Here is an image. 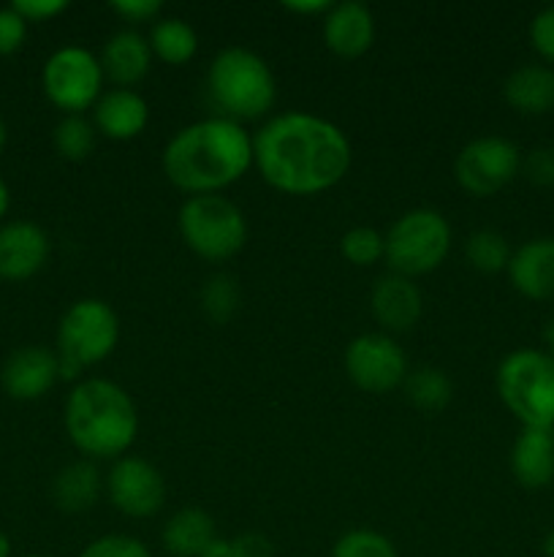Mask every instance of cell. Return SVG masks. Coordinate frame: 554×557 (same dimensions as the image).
<instances>
[{"mask_svg": "<svg viewBox=\"0 0 554 557\" xmlns=\"http://www.w3.org/2000/svg\"><path fill=\"white\" fill-rule=\"evenodd\" d=\"M76 557H152L144 542L125 533H109V536L96 539L87 544Z\"/></svg>", "mask_w": 554, "mask_h": 557, "instance_id": "cell-32", "label": "cell"}, {"mask_svg": "<svg viewBox=\"0 0 554 557\" xmlns=\"http://www.w3.org/2000/svg\"><path fill=\"white\" fill-rule=\"evenodd\" d=\"M49 259V237L41 226L30 221L5 223L0 228V277L3 281H27Z\"/></svg>", "mask_w": 554, "mask_h": 557, "instance_id": "cell-15", "label": "cell"}, {"mask_svg": "<svg viewBox=\"0 0 554 557\" xmlns=\"http://www.w3.org/2000/svg\"><path fill=\"white\" fill-rule=\"evenodd\" d=\"M345 131L313 112H282L253 136V166L266 185L288 196H315L335 188L351 169Z\"/></svg>", "mask_w": 554, "mask_h": 557, "instance_id": "cell-1", "label": "cell"}, {"mask_svg": "<svg viewBox=\"0 0 554 557\" xmlns=\"http://www.w3.org/2000/svg\"><path fill=\"white\" fill-rule=\"evenodd\" d=\"M147 41H150L152 58L163 60L166 65H185L199 52V36L190 22L179 20V16H161L158 22H152Z\"/></svg>", "mask_w": 554, "mask_h": 557, "instance_id": "cell-24", "label": "cell"}, {"mask_svg": "<svg viewBox=\"0 0 554 557\" xmlns=\"http://www.w3.org/2000/svg\"><path fill=\"white\" fill-rule=\"evenodd\" d=\"M543 351L552 354L554 357V319H549L546 324H543Z\"/></svg>", "mask_w": 554, "mask_h": 557, "instance_id": "cell-39", "label": "cell"}, {"mask_svg": "<svg viewBox=\"0 0 554 557\" xmlns=\"http://www.w3.org/2000/svg\"><path fill=\"white\" fill-rule=\"evenodd\" d=\"M5 139H9V131H5V123H3V120H0V152H3Z\"/></svg>", "mask_w": 554, "mask_h": 557, "instance_id": "cell-43", "label": "cell"}, {"mask_svg": "<svg viewBox=\"0 0 554 557\" xmlns=\"http://www.w3.org/2000/svg\"><path fill=\"white\" fill-rule=\"evenodd\" d=\"M163 174L188 196L221 194L253 166V134L228 117H206L179 128L161 156Z\"/></svg>", "mask_w": 554, "mask_h": 557, "instance_id": "cell-2", "label": "cell"}, {"mask_svg": "<svg viewBox=\"0 0 554 557\" xmlns=\"http://www.w3.org/2000/svg\"><path fill=\"white\" fill-rule=\"evenodd\" d=\"M282 9L299 16H324L331 9L329 0H286Z\"/></svg>", "mask_w": 554, "mask_h": 557, "instance_id": "cell-38", "label": "cell"}, {"mask_svg": "<svg viewBox=\"0 0 554 557\" xmlns=\"http://www.w3.org/2000/svg\"><path fill=\"white\" fill-rule=\"evenodd\" d=\"M119 343V315L103 299H76L58 324L60 375L76 379L81 370L103 362Z\"/></svg>", "mask_w": 554, "mask_h": 557, "instance_id": "cell-6", "label": "cell"}, {"mask_svg": "<svg viewBox=\"0 0 554 557\" xmlns=\"http://www.w3.org/2000/svg\"><path fill=\"white\" fill-rule=\"evenodd\" d=\"M60 375V359L58 351L43 346H25L16 348L3 364V381L5 395L14 397V400H38V397L47 395L58 381Z\"/></svg>", "mask_w": 554, "mask_h": 557, "instance_id": "cell-13", "label": "cell"}, {"mask_svg": "<svg viewBox=\"0 0 554 557\" xmlns=\"http://www.w3.org/2000/svg\"><path fill=\"white\" fill-rule=\"evenodd\" d=\"M106 490V479L101 476L98 466L92 460L68 462L52 482V500L58 509L68 515L92 509Z\"/></svg>", "mask_w": 554, "mask_h": 557, "instance_id": "cell-22", "label": "cell"}, {"mask_svg": "<svg viewBox=\"0 0 554 557\" xmlns=\"http://www.w3.org/2000/svg\"><path fill=\"white\" fill-rule=\"evenodd\" d=\"M204 557H275V547L261 533H242L237 539L217 536Z\"/></svg>", "mask_w": 554, "mask_h": 557, "instance_id": "cell-31", "label": "cell"}, {"mask_svg": "<svg viewBox=\"0 0 554 557\" xmlns=\"http://www.w3.org/2000/svg\"><path fill=\"white\" fill-rule=\"evenodd\" d=\"M331 557H400L394 542L378 531L356 528V531L342 533L331 547Z\"/></svg>", "mask_w": 554, "mask_h": 557, "instance_id": "cell-30", "label": "cell"}, {"mask_svg": "<svg viewBox=\"0 0 554 557\" xmlns=\"http://www.w3.org/2000/svg\"><path fill=\"white\" fill-rule=\"evenodd\" d=\"M494 386L521 428L554 430V357L543 348H516L500 362Z\"/></svg>", "mask_w": 554, "mask_h": 557, "instance_id": "cell-5", "label": "cell"}, {"mask_svg": "<svg viewBox=\"0 0 554 557\" xmlns=\"http://www.w3.org/2000/svg\"><path fill=\"white\" fill-rule=\"evenodd\" d=\"M369 308L386 335H396V332H407L418 324L424 313V297L411 277L389 272L375 281Z\"/></svg>", "mask_w": 554, "mask_h": 557, "instance_id": "cell-14", "label": "cell"}, {"mask_svg": "<svg viewBox=\"0 0 554 557\" xmlns=\"http://www.w3.org/2000/svg\"><path fill=\"white\" fill-rule=\"evenodd\" d=\"M375 41L373 11L356 0L331 3L324 14V44L337 58H362Z\"/></svg>", "mask_w": 554, "mask_h": 557, "instance_id": "cell-16", "label": "cell"}, {"mask_svg": "<svg viewBox=\"0 0 554 557\" xmlns=\"http://www.w3.org/2000/svg\"><path fill=\"white\" fill-rule=\"evenodd\" d=\"M342 364L356 389L369 395H386L405 384L407 357L400 343L386 332H364L348 343Z\"/></svg>", "mask_w": 554, "mask_h": 557, "instance_id": "cell-11", "label": "cell"}, {"mask_svg": "<svg viewBox=\"0 0 554 557\" xmlns=\"http://www.w3.org/2000/svg\"><path fill=\"white\" fill-rule=\"evenodd\" d=\"M11 9L22 16L25 22H47L52 16L63 14L68 9L65 0H14Z\"/></svg>", "mask_w": 554, "mask_h": 557, "instance_id": "cell-37", "label": "cell"}, {"mask_svg": "<svg viewBox=\"0 0 554 557\" xmlns=\"http://www.w3.org/2000/svg\"><path fill=\"white\" fill-rule=\"evenodd\" d=\"M521 172V152L505 136H478L467 141L454 161V177L462 190L470 196L487 199L514 183Z\"/></svg>", "mask_w": 554, "mask_h": 557, "instance_id": "cell-10", "label": "cell"}, {"mask_svg": "<svg viewBox=\"0 0 554 557\" xmlns=\"http://www.w3.org/2000/svg\"><path fill=\"white\" fill-rule=\"evenodd\" d=\"M106 495L109 504L119 515L147 520V517H155L166 504V482H163V473L144 457L125 455L109 468Z\"/></svg>", "mask_w": 554, "mask_h": 557, "instance_id": "cell-12", "label": "cell"}, {"mask_svg": "<svg viewBox=\"0 0 554 557\" xmlns=\"http://www.w3.org/2000/svg\"><path fill=\"white\" fill-rule=\"evenodd\" d=\"M239 308V286L237 277L231 275H217L206 277L204 286H201V310L206 313V319L215 321V324H226Z\"/></svg>", "mask_w": 554, "mask_h": 557, "instance_id": "cell-28", "label": "cell"}, {"mask_svg": "<svg viewBox=\"0 0 554 557\" xmlns=\"http://www.w3.org/2000/svg\"><path fill=\"white\" fill-rule=\"evenodd\" d=\"M150 123V107L141 92L130 87H112L103 90L92 107V125L98 134L112 141H130Z\"/></svg>", "mask_w": 554, "mask_h": 557, "instance_id": "cell-17", "label": "cell"}, {"mask_svg": "<svg viewBox=\"0 0 554 557\" xmlns=\"http://www.w3.org/2000/svg\"><path fill=\"white\" fill-rule=\"evenodd\" d=\"M206 90L221 117L248 123L272 112L277 101V79L269 63L253 49L226 47L206 71Z\"/></svg>", "mask_w": 554, "mask_h": 557, "instance_id": "cell-4", "label": "cell"}, {"mask_svg": "<svg viewBox=\"0 0 554 557\" xmlns=\"http://www.w3.org/2000/svg\"><path fill=\"white\" fill-rule=\"evenodd\" d=\"M101 58L85 47H60L49 54L41 71V85L49 101L65 114H85L103 96Z\"/></svg>", "mask_w": 554, "mask_h": 557, "instance_id": "cell-9", "label": "cell"}, {"mask_svg": "<svg viewBox=\"0 0 554 557\" xmlns=\"http://www.w3.org/2000/svg\"><path fill=\"white\" fill-rule=\"evenodd\" d=\"M543 557H554V531H549V536L543 539Z\"/></svg>", "mask_w": 554, "mask_h": 557, "instance_id": "cell-41", "label": "cell"}, {"mask_svg": "<svg viewBox=\"0 0 554 557\" xmlns=\"http://www.w3.org/2000/svg\"><path fill=\"white\" fill-rule=\"evenodd\" d=\"M503 98L519 114H549L554 109V69L541 63L519 65L505 79Z\"/></svg>", "mask_w": 554, "mask_h": 557, "instance_id": "cell-21", "label": "cell"}, {"mask_svg": "<svg viewBox=\"0 0 554 557\" xmlns=\"http://www.w3.org/2000/svg\"><path fill=\"white\" fill-rule=\"evenodd\" d=\"M511 256H514V250H511L508 239L494 228H478L465 239L467 264L478 272H487V275L508 270Z\"/></svg>", "mask_w": 554, "mask_h": 557, "instance_id": "cell-26", "label": "cell"}, {"mask_svg": "<svg viewBox=\"0 0 554 557\" xmlns=\"http://www.w3.org/2000/svg\"><path fill=\"white\" fill-rule=\"evenodd\" d=\"M0 557H11V542L3 531H0Z\"/></svg>", "mask_w": 554, "mask_h": 557, "instance_id": "cell-42", "label": "cell"}, {"mask_svg": "<svg viewBox=\"0 0 554 557\" xmlns=\"http://www.w3.org/2000/svg\"><path fill=\"white\" fill-rule=\"evenodd\" d=\"M27 557H52V555H27Z\"/></svg>", "mask_w": 554, "mask_h": 557, "instance_id": "cell-44", "label": "cell"}, {"mask_svg": "<svg viewBox=\"0 0 554 557\" xmlns=\"http://www.w3.org/2000/svg\"><path fill=\"white\" fill-rule=\"evenodd\" d=\"M215 539V520H212L210 511L196 509V506H188V509H179L177 515H172V520L163 525L161 533L163 547L174 557H204Z\"/></svg>", "mask_w": 554, "mask_h": 557, "instance_id": "cell-23", "label": "cell"}, {"mask_svg": "<svg viewBox=\"0 0 554 557\" xmlns=\"http://www.w3.org/2000/svg\"><path fill=\"white\" fill-rule=\"evenodd\" d=\"M505 272L521 297L536 302L554 299V237H536L519 245Z\"/></svg>", "mask_w": 554, "mask_h": 557, "instance_id": "cell-18", "label": "cell"}, {"mask_svg": "<svg viewBox=\"0 0 554 557\" xmlns=\"http://www.w3.org/2000/svg\"><path fill=\"white\" fill-rule=\"evenodd\" d=\"M65 433L87 460H119L139 435V413L119 384L85 379L65 400Z\"/></svg>", "mask_w": 554, "mask_h": 557, "instance_id": "cell-3", "label": "cell"}, {"mask_svg": "<svg viewBox=\"0 0 554 557\" xmlns=\"http://www.w3.org/2000/svg\"><path fill=\"white\" fill-rule=\"evenodd\" d=\"M9 201H11V196H9V185H5L3 180H0V218H3L5 212H9Z\"/></svg>", "mask_w": 554, "mask_h": 557, "instance_id": "cell-40", "label": "cell"}, {"mask_svg": "<svg viewBox=\"0 0 554 557\" xmlns=\"http://www.w3.org/2000/svg\"><path fill=\"white\" fill-rule=\"evenodd\" d=\"M340 250L353 267H373L386 259V234L373 226L348 228L340 239Z\"/></svg>", "mask_w": 554, "mask_h": 557, "instance_id": "cell-29", "label": "cell"}, {"mask_svg": "<svg viewBox=\"0 0 554 557\" xmlns=\"http://www.w3.org/2000/svg\"><path fill=\"white\" fill-rule=\"evenodd\" d=\"M112 11L128 25H144V22L161 20V0H114Z\"/></svg>", "mask_w": 554, "mask_h": 557, "instance_id": "cell-35", "label": "cell"}, {"mask_svg": "<svg viewBox=\"0 0 554 557\" xmlns=\"http://www.w3.org/2000/svg\"><path fill=\"white\" fill-rule=\"evenodd\" d=\"M27 22L14 9H0V54H14L25 44Z\"/></svg>", "mask_w": 554, "mask_h": 557, "instance_id": "cell-36", "label": "cell"}, {"mask_svg": "<svg viewBox=\"0 0 554 557\" xmlns=\"http://www.w3.org/2000/svg\"><path fill=\"white\" fill-rule=\"evenodd\" d=\"M449 253L451 223L429 207L405 212L386 232V264L411 281L438 270Z\"/></svg>", "mask_w": 554, "mask_h": 557, "instance_id": "cell-8", "label": "cell"}, {"mask_svg": "<svg viewBox=\"0 0 554 557\" xmlns=\"http://www.w3.org/2000/svg\"><path fill=\"white\" fill-rule=\"evenodd\" d=\"M54 150L65 158V161H85L90 158V152L96 150L98 131L92 125V120H87L85 114H65L52 131Z\"/></svg>", "mask_w": 554, "mask_h": 557, "instance_id": "cell-27", "label": "cell"}, {"mask_svg": "<svg viewBox=\"0 0 554 557\" xmlns=\"http://www.w3.org/2000/svg\"><path fill=\"white\" fill-rule=\"evenodd\" d=\"M530 44L546 63H554V5H546L532 16Z\"/></svg>", "mask_w": 554, "mask_h": 557, "instance_id": "cell-34", "label": "cell"}, {"mask_svg": "<svg viewBox=\"0 0 554 557\" xmlns=\"http://www.w3.org/2000/svg\"><path fill=\"white\" fill-rule=\"evenodd\" d=\"M402 389H405L407 400L424 413L443 411L451 403V397H454V384H451L449 375L438 368L411 370L405 384H402Z\"/></svg>", "mask_w": 554, "mask_h": 557, "instance_id": "cell-25", "label": "cell"}, {"mask_svg": "<svg viewBox=\"0 0 554 557\" xmlns=\"http://www.w3.org/2000/svg\"><path fill=\"white\" fill-rule=\"evenodd\" d=\"M511 473L527 490H543L554 482V430L521 428L511 449Z\"/></svg>", "mask_w": 554, "mask_h": 557, "instance_id": "cell-19", "label": "cell"}, {"mask_svg": "<svg viewBox=\"0 0 554 557\" xmlns=\"http://www.w3.org/2000/svg\"><path fill=\"white\" fill-rule=\"evenodd\" d=\"M177 228L182 243L210 264L234 259L248 243L242 210L221 194L188 196L179 207Z\"/></svg>", "mask_w": 554, "mask_h": 557, "instance_id": "cell-7", "label": "cell"}, {"mask_svg": "<svg viewBox=\"0 0 554 557\" xmlns=\"http://www.w3.org/2000/svg\"><path fill=\"white\" fill-rule=\"evenodd\" d=\"M521 172L538 188H554V145H541L521 158Z\"/></svg>", "mask_w": 554, "mask_h": 557, "instance_id": "cell-33", "label": "cell"}, {"mask_svg": "<svg viewBox=\"0 0 554 557\" xmlns=\"http://www.w3.org/2000/svg\"><path fill=\"white\" fill-rule=\"evenodd\" d=\"M152 65V49L150 41L141 36L139 30H117L101 52V69L106 79H112L117 87L139 85Z\"/></svg>", "mask_w": 554, "mask_h": 557, "instance_id": "cell-20", "label": "cell"}]
</instances>
